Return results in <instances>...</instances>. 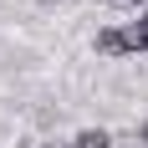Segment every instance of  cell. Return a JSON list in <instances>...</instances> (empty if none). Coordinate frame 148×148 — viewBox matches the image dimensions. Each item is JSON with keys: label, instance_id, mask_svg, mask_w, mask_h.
<instances>
[{"label": "cell", "instance_id": "1", "mask_svg": "<svg viewBox=\"0 0 148 148\" xmlns=\"http://www.w3.org/2000/svg\"><path fill=\"white\" fill-rule=\"evenodd\" d=\"M97 51L102 56H128V51H148V26H123V31H97Z\"/></svg>", "mask_w": 148, "mask_h": 148}, {"label": "cell", "instance_id": "2", "mask_svg": "<svg viewBox=\"0 0 148 148\" xmlns=\"http://www.w3.org/2000/svg\"><path fill=\"white\" fill-rule=\"evenodd\" d=\"M77 148H107V133L102 128H87V133L77 138Z\"/></svg>", "mask_w": 148, "mask_h": 148}, {"label": "cell", "instance_id": "3", "mask_svg": "<svg viewBox=\"0 0 148 148\" xmlns=\"http://www.w3.org/2000/svg\"><path fill=\"white\" fill-rule=\"evenodd\" d=\"M143 26H148V21H143Z\"/></svg>", "mask_w": 148, "mask_h": 148}]
</instances>
